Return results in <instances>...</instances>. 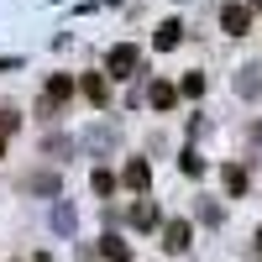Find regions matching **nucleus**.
Instances as JSON below:
<instances>
[{"label":"nucleus","mask_w":262,"mask_h":262,"mask_svg":"<svg viewBox=\"0 0 262 262\" xmlns=\"http://www.w3.org/2000/svg\"><path fill=\"white\" fill-rule=\"evenodd\" d=\"M189 242H194V226L189 221H168L163 226V247L168 252H189Z\"/></svg>","instance_id":"3"},{"label":"nucleus","mask_w":262,"mask_h":262,"mask_svg":"<svg viewBox=\"0 0 262 262\" xmlns=\"http://www.w3.org/2000/svg\"><path fill=\"white\" fill-rule=\"evenodd\" d=\"M121 179H126V189H147V184H152V168H147L142 158H131V163H126V173H121Z\"/></svg>","instance_id":"7"},{"label":"nucleus","mask_w":262,"mask_h":262,"mask_svg":"<svg viewBox=\"0 0 262 262\" xmlns=\"http://www.w3.org/2000/svg\"><path fill=\"white\" fill-rule=\"evenodd\" d=\"M252 11H262V0H252Z\"/></svg>","instance_id":"18"},{"label":"nucleus","mask_w":262,"mask_h":262,"mask_svg":"<svg viewBox=\"0 0 262 262\" xmlns=\"http://www.w3.org/2000/svg\"><path fill=\"white\" fill-rule=\"evenodd\" d=\"M69 95H74V79H63V74H53V79H48V95H42V111H58V105L69 100Z\"/></svg>","instance_id":"4"},{"label":"nucleus","mask_w":262,"mask_h":262,"mask_svg":"<svg viewBox=\"0 0 262 262\" xmlns=\"http://www.w3.org/2000/svg\"><path fill=\"white\" fill-rule=\"evenodd\" d=\"M147 100H152V111H173L179 90H173V84H152V90H147Z\"/></svg>","instance_id":"8"},{"label":"nucleus","mask_w":262,"mask_h":262,"mask_svg":"<svg viewBox=\"0 0 262 262\" xmlns=\"http://www.w3.org/2000/svg\"><path fill=\"white\" fill-rule=\"evenodd\" d=\"M179 168L189 173V179H200V173H205V163H200V158H194V152H184V158H179Z\"/></svg>","instance_id":"14"},{"label":"nucleus","mask_w":262,"mask_h":262,"mask_svg":"<svg viewBox=\"0 0 262 262\" xmlns=\"http://www.w3.org/2000/svg\"><path fill=\"white\" fill-rule=\"evenodd\" d=\"M179 42H184V21H163V27H158V37H152V48H158V53H168V48H179Z\"/></svg>","instance_id":"5"},{"label":"nucleus","mask_w":262,"mask_h":262,"mask_svg":"<svg viewBox=\"0 0 262 262\" xmlns=\"http://www.w3.org/2000/svg\"><path fill=\"white\" fill-rule=\"evenodd\" d=\"M137 63H142V48H137V42H116V48L105 53V74H111V79H131V74H137Z\"/></svg>","instance_id":"1"},{"label":"nucleus","mask_w":262,"mask_h":262,"mask_svg":"<svg viewBox=\"0 0 262 262\" xmlns=\"http://www.w3.org/2000/svg\"><path fill=\"white\" fill-rule=\"evenodd\" d=\"M221 32L226 37H247L252 32V6H226L221 11Z\"/></svg>","instance_id":"2"},{"label":"nucleus","mask_w":262,"mask_h":262,"mask_svg":"<svg viewBox=\"0 0 262 262\" xmlns=\"http://www.w3.org/2000/svg\"><path fill=\"white\" fill-rule=\"evenodd\" d=\"M221 179H226V194H247V168L242 163H226Z\"/></svg>","instance_id":"10"},{"label":"nucleus","mask_w":262,"mask_h":262,"mask_svg":"<svg viewBox=\"0 0 262 262\" xmlns=\"http://www.w3.org/2000/svg\"><path fill=\"white\" fill-rule=\"evenodd\" d=\"M90 184H95V194H116V173H105V168H95V179H90Z\"/></svg>","instance_id":"13"},{"label":"nucleus","mask_w":262,"mask_h":262,"mask_svg":"<svg viewBox=\"0 0 262 262\" xmlns=\"http://www.w3.org/2000/svg\"><path fill=\"white\" fill-rule=\"evenodd\" d=\"M179 95H189V100H200V95H205V74H184V84H179Z\"/></svg>","instance_id":"12"},{"label":"nucleus","mask_w":262,"mask_h":262,"mask_svg":"<svg viewBox=\"0 0 262 262\" xmlns=\"http://www.w3.org/2000/svg\"><path fill=\"white\" fill-rule=\"evenodd\" d=\"M236 90H242V95H257V69H242V79H236Z\"/></svg>","instance_id":"15"},{"label":"nucleus","mask_w":262,"mask_h":262,"mask_svg":"<svg viewBox=\"0 0 262 262\" xmlns=\"http://www.w3.org/2000/svg\"><path fill=\"white\" fill-rule=\"evenodd\" d=\"M100 252L111 257V262H126V257H131V247L121 242V236H105V242H100Z\"/></svg>","instance_id":"11"},{"label":"nucleus","mask_w":262,"mask_h":262,"mask_svg":"<svg viewBox=\"0 0 262 262\" xmlns=\"http://www.w3.org/2000/svg\"><path fill=\"white\" fill-rule=\"evenodd\" d=\"M158 221H163V215H158V205H152V200H142V205H131V226H137V231H152Z\"/></svg>","instance_id":"6"},{"label":"nucleus","mask_w":262,"mask_h":262,"mask_svg":"<svg viewBox=\"0 0 262 262\" xmlns=\"http://www.w3.org/2000/svg\"><path fill=\"white\" fill-rule=\"evenodd\" d=\"M0 158H6V137H0Z\"/></svg>","instance_id":"17"},{"label":"nucleus","mask_w":262,"mask_h":262,"mask_svg":"<svg viewBox=\"0 0 262 262\" xmlns=\"http://www.w3.org/2000/svg\"><path fill=\"white\" fill-rule=\"evenodd\" d=\"M6 131H16V111H0V137Z\"/></svg>","instance_id":"16"},{"label":"nucleus","mask_w":262,"mask_h":262,"mask_svg":"<svg viewBox=\"0 0 262 262\" xmlns=\"http://www.w3.org/2000/svg\"><path fill=\"white\" fill-rule=\"evenodd\" d=\"M257 252H262V231H257Z\"/></svg>","instance_id":"19"},{"label":"nucleus","mask_w":262,"mask_h":262,"mask_svg":"<svg viewBox=\"0 0 262 262\" xmlns=\"http://www.w3.org/2000/svg\"><path fill=\"white\" fill-rule=\"evenodd\" d=\"M84 95H90V105H105L111 100V84H105L100 74H84Z\"/></svg>","instance_id":"9"}]
</instances>
